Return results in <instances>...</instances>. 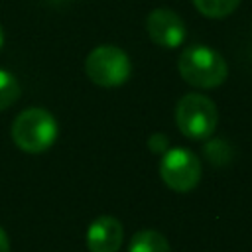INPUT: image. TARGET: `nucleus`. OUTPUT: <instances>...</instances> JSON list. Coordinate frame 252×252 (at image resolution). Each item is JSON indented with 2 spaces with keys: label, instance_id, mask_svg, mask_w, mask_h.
Wrapping results in <instances>:
<instances>
[{
  "label": "nucleus",
  "instance_id": "12",
  "mask_svg": "<svg viewBox=\"0 0 252 252\" xmlns=\"http://www.w3.org/2000/svg\"><path fill=\"white\" fill-rule=\"evenodd\" d=\"M0 252H10V238L2 226H0Z\"/></svg>",
  "mask_w": 252,
  "mask_h": 252
},
{
  "label": "nucleus",
  "instance_id": "2",
  "mask_svg": "<svg viewBox=\"0 0 252 252\" xmlns=\"http://www.w3.org/2000/svg\"><path fill=\"white\" fill-rule=\"evenodd\" d=\"M12 140L26 154H39L57 140V120L45 108H26L12 124Z\"/></svg>",
  "mask_w": 252,
  "mask_h": 252
},
{
  "label": "nucleus",
  "instance_id": "1",
  "mask_svg": "<svg viewBox=\"0 0 252 252\" xmlns=\"http://www.w3.org/2000/svg\"><path fill=\"white\" fill-rule=\"evenodd\" d=\"M179 75L185 83L199 89H213L224 83L228 67L222 55L207 45H191L185 47L177 61Z\"/></svg>",
  "mask_w": 252,
  "mask_h": 252
},
{
  "label": "nucleus",
  "instance_id": "10",
  "mask_svg": "<svg viewBox=\"0 0 252 252\" xmlns=\"http://www.w3.org/2000/svg\"><path fill=\"white\" fill-rule=\"evenodd\" d=\"M18 98H20V83H18V79L12 73L0 69V112L6 110L8 106H12Z\"/></svg>",
  "mask_w": 252,
  "mask_h": 252
},
{
  "label": "nucleus",
  "instance_id": "6",
  "mask_svg": "<svg viewBox=\"0 0 252 252\" xmlns=\"http://www.w3.org/2000/svg\"><path fill=\"white\" fill-rule=\"evenodd\" d=\"M146 32L156 45L165 47V49L179 47L185 39V24L169 8L152 10L146 20Z\"/></svg>",
  "mask_w": 252,
  "mask_h": 252
},
{
  "label": "nucleus",
  "instance_id": "7",
  "mask_svg": "<svg viewBox=\"0 0 252 252\" xmlns=\"http://www.w3.org/2000/svg\"><path fill=\"white\" fill-rule=\"evenodd\" d=\"M124 230L118 219L102 215L94 219L87 230V248L91 252H118Z\"/></svg>",
  "mask_w": 252,
  "mask_h": 252
},
{
  "label": "nucleus",
  "instance_id": "11",
  "mask_svg": "<svg viewBox=\"0 0 252 252\" xmlns=\"http://www.w3.org/2000/svg\"><path fill=\"white\" fill-rule=\"evenodd\" d=\"M150 148H152L154 152H158V154L165 152V148H167V138L161 136V134H154V136L150 138Z\"/></svg>",
  "mask_w": 252,
  "mask_h": 252
},
{
  "label": "nucleus",
  "instance_id": "13",
  "mask_svg": "<svg viewBox=\"0 0 252 252\" xmlns=\"http://www.w3.org/2000/svg\"><path fill=\"white\" fill-rule=\"evenodd\" d=\"M2 43H4V32H2V28H0V47H2Z\"/></svg>",
  "mask_w": 252,
  "mask_h": 252
},
{
  "label": "nucleus",
  "instance_id": "8",
  "mask_svg": "<svg viewBox=\"0 0 252 252\" xmlns=\"http://www.w3.org/2000/svg\"><path fill=\"white\" fill-rule=\"evenodd\" d=\"M128 252H171V250L167 238L161 232L146 228L132 236Z\"/></svg>",
  "mask_w": 252,
  "mask_h": 252
},
{
  "label": "nucleus",
  "instance_id": "9",
  "mask_svg": "<svg viewBox=\"0 0 252 252\" xmlns=\"http://www.w3.org/2000/svg\"><path fill=\"white\" fill-rule=\"evenodd\" d=\"M193 4L207 18H224L238 8L240 0H193Z\"/></svg>",
  "mask_w": 252,
  "mask_h": 252
},
{
  "label": "nucleus",
  "instance_id": "4",
  "mask_svg": "<svg viewBox=\"0 0 252 252\" xmlns=\"http://www.w3.org/2000/svg\"><path fill=\"white\" fill-rule=\"evenodd\" d=\"M87 77L98 87H120L128 81L132 65L128 55L116 45H98L85 59Z\"/></svg>",
  "mask_w": 252,
  "mask_h": 252
},
{
  "label": "nucleus",
  "instance_id": "3",
  "mask_svg": "<svg viewBox=\"0 0 252 252\" xmlns=\"http://www.w3.org/2000/svg\"><path fill=\"white\" fill-rule=\"evenodd\" d=\"M217 106L205 94L189 93L179 98L175 106V122L181 134L191 140H207L217 128Z\"/></svg>",
  "mask_w": 252,
  "mask_h": 252
},
{
  "label": "nucleus",
  "instance_id": "5",
  "mask_svg": "<svg viewBox=\"0 0 252 252\" xmlns=\"http://www.w3.org/2000/svg\"><path fill=\"white\" fill-rule=\"evenodd\" d=\"M159 175L169 189L185 193L197 187L201 179V161L191 150L173 148L163 152L159 161Z\"/></svg>",
  "mask_w": 252,
  "mask_h": 252
}]
</instances>
